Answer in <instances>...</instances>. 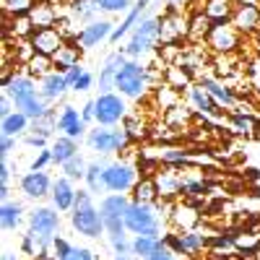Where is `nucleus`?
<instances>
[{"label":"nucleus","instance_id":"obj_27","mask_svg":"<svg viewBox=\"0 0 260 260\" xmlns=\"http://www.w3.org/2000/svg\"><path fill=\"white\" fill-rule=\"evenodd\" d=\"M50 148H52V164H57V167H62L65 161L78 156V141L71 136H57Z\"/></svg>","mask_w":260,"mask_h":260},{"label":"nucleus","instance_id":"obj_34","mask_svg":"<svg viewBox=\"0 0 260 260\" xmlns=\"http://www.w3.org/2000/svg\"><path fill=\"white\" fill-rule=\"evenodd\" d=\"M133 201L138 203H159V190H156V180L154 177H141L133 187Z\"/></svg>","mask_w":260,"mask_h":260},{"label":"nucleus","instance_id":"obj_54","mask_svg":"<svg viewBox=\"0 0 260 260\" xmlns=\"http://www.w3.org/2000/svg\"><path fill=\"white\" fill-rule=\"evenodd\" d=\"M24 143L31 146V148H37V151H39V148H47V138H45V136H34V133H26V136H24Z\"/></svg>","mask_w":260,"mask_h":260},{"label":"nucleus","instance_id":"obj_60","mask_svg":"<svg viewBox=\"0 0 260 260\" xmlns=\"http://www.w3.org/2000/svg\"><path fill=\"white\" fill-rule=\"evenodd\" d=\"M169 6H177V3H185V0H167Z\"/></svg>","mask_w":260,"mask_h":260},{"label":"nucleus","instance_id":"obj_33","mask_svg":"<svg viewBox=\"0 0 260 260\" xmlns=\"http://www.w3.org/2000/svg\"><path fill=\"white\" fill-rule=\"evenodd\" d=\"M107 164L110 161H102V159H94V161H89V169H86V190L89 192H102L104 190V169H107Z\"/></svg>","mask_w":260,"mask_h":260},{"label":"nucleus","instance_id":"obj_61","mask_svg":"<svg viewBox=\"0 0 260 260\" xmlns=\"http://www.w3.org/2000/svg\"><path fill=\"white\" fill-rule=\"evenodd\" d=\"M115 260H130V255H117Z\"/></svg>","mask_w":260,"mask_h":260},{"label":"nucleus","instance_id":"obj_41","mask_svg":"<svg viewBox=\"0 0 260 260\" xmlns=\"http://www.w3.org/2000/svg\"><path fill=\"white\" fill-rule=\"evenodd\" d=\"M229 125L237 130V133H242V136H252V130L257 127L255 117L250 112H232L229 115Z\"/></svg>","mask_w":260,"mask_h":260},{"label":"nucleus","instance_id":"obj_12","mask_svg":"<svg viewBox=\"0 0 260 260\" xmlns=\"http://www.w3.org/2000/svg\"><path fill=\"white\" fill-rule=\"evenodd\" d=\"M112 31H115V24H112V21L96 18V21H91V24H86V26L78 29L76 42H78L83 50H94V47L102 45V42H110Z\"/></svg>","mask_w":260,"mask_h":260},{"label":"nucleus","instance_id":"obj_44","mask_svg":"<svg viewBox=\"0 0 260 260\" xmlns=\"http://www.w3.org/2000/svg\"><path fill=\"white\" fill-rule=\"evenodd\" d=\"M208 192V182L203 177H182V195L185 198H198Z\"/></svg>","mask_w":260,"mask_h":260},{"label":"nucleus","instance_id":"obj_31","mask_svg":"<svg viewBox=\"0 0 260 260\" xmlns=\"http://www.w3.org/2000/svg\"><path fill=\"white\" fill-rule=\"evenodd\" d=\"M234 0H206L203 13L213 21V24H224V21H232L234 16Z\"/></svg>","mask_w":260,"mask_h":260},{"label":"nucleus","instance_id":"obj_22","mask_svg":"<svg viewBox=\"0 0 260 260\" xmlns=\"http://www.w3.org/2000/svg\"><path fill=\"white\" fill-rule=\"evenodd\" d=\"M169 211H172V213H169L172 224H175L177 229H182V232H192L195 226L201 224V213H198V208L190 206V203H175Z\"/></svg>","mask_w":260,"mask_h":260},{"label":"nucleus","instance_id":"obj_24","mask_svg":"<svg viewBox=\"0 0 260 260\" xmlns=\"http://www.w3.org/2000/svg\"><path fill=\"white\" fill-rule=\"evenodd\" d=\"M154 180H156V190H159L161 201H169V198L182 195V175H177V172H172V169L159 172Z\"/></svg>","mask_w":260,"mask_h":260},{"label":"nucleus","instance_id":"obj_23","mask_svg":"<svg viewBox=\"0 0 260 260\" xmlns=\"http://www.w3.org/2000/svg\"><path fill=\"white\" fill-rule=\"evenodd\" d=\"M68 89H71V86H68V81H65V76L60 71H52L50 76L39 78V94H42V99H45L47 104L57 102Z\"/></svg>","mask_w":260,"mask_h":260},{"label":"nucleus","instance_id":"obj_4","mask_svg":"<svg viewBox=\"0 0 260 260\" xmlns=\"http://www.w3.org/2000/svg\"><path fill=\"white\" fill-rule=\"evenodd\" d=\"M161 201L159 203H138L130 201L125 211V229L130 234H146V237H159L161 234Z\"/></svg>","mask_w":260,"mask_h":260},{"label":"nucleus","instance_id":"obj_10","mask_svg":"<svg viewBox=\"0 0 260 260\" xmlns=\"http://www.w3.org/2000/svg\"><path fill=\"white\" fill-rule=\"evenodd\" d=\"M208 240H211V237H206V234L198 232V229L182 232V234H177V232H167V234L161 237L164 247H169L172 252H177V255H187V257L198 255L203 247H208Z\"/></svg>","mask_w":260,"mask_h":260},{"label":"nucleus","instance_id":"obj_53","mask_svg":"<svg viewBox=\"0 0 260 260\" xmlns=\"http://www.w3.org/2000/svg\"><path fill=\"white\" fill-rule=\"evenodd\" d=\"M65 260H96V257H94V252L89 247H73Z\"/></svg>","mask_w":260,"mask_h":260},{"label":"nucleus","instance_id":"obj_21","mask_svg":"<svg viewBox=\"0 0 260 260\" xmlns=\"http://www.w3.org/2000/svg\"><path fill=\"white\" fill-rule=\"evenodd\" d=\"M198 83L203 86V89L216 99V102H219L221 107H224V110H234V107H237V94L229 89V86L226 83H221L219 78H211V76H201L198 78Z\"/></svg>","mask_w":260,"mask_h":260},{"label":"nucleus","instance_id":"obj_1","mask_svg":"<svg viewBox=\"0 0 260 260\" xmlns=\"http://www.w3.org/2000/svg\"><path fill=\"white\" fill-rule=\"evenodd\" d=\"M3 94H8L11 102H13V107H16L18 112H24L29 120H39L42 115H47V110H50V104L42 99V94H39L37 81L29 73H18L16 71V76L11 78V83L3 89Z\"/></svg>","mask_w":260,"mask_h":260},{"label":"nucleus","instance_id":"obj_18","mask_svg":"<svg viewBox=\"0 0 260 260\" xmlns=\"http://www.w3.org/2000/svg\"><path fill=\"white\" fill-rule=\"evenodd\" d=\"M31 45H34V50L39 52V55H55L62 45H65V42H68V39H65L60 31H57V26H50V29H37L31 37Z\"/></svg>","mask_w":260,"mask_h":260},{"label":"nucleus","instance_id":"obj_17","mask_svg":"<svg viewBox=\"0 0 260 260\" xmlns=\"http://www.w3.org/2000/svg\"><path fill=\"white\" fill-rule=\"evenodd\" d=\"M29 229H34V232H39V234L55 237L57 229H60V213H57V208H47V206L34 208V211L29 213Z\"/></svg>","mask_w":260,"mask_h":260},{"label":"nucleus","instance_id":"obj_51","mask_svg":"<svg viewBox=\"0 0 260 260\" xmlns=\"http://www.w3.org/2000/svg\"><path fill=\"white\" fill-rule=\"evenodd\" d=\"M94 81H96V76L86 71V73H83V76H81V78L73 83V89H71V91H81V94H83V91H89L91 86H94Z\"/></svg>","mask_w":260,"mask_h":260},{"label":"nucleus","instance_id":"obj_16","mask_svg":"<svg viewBox=\"0 0 260 260\" xmlns=\"http://www.w3.org/2000/svg\"><path fill=\"white\" fill-rule=\"evenodd\" d=\"M57 130H60L62 136H71L76 141L89 136V125L83 122L81 112L76 110V107H71V104H65L62 110H60V115H57Z\"/></svg>","mask_w":260,"mask_h":260},{"label":"nucleus","instance_id":"obj_6","mask_svg":"<svg viewBox=\"0 0 260 260\" xmlns=\"http://www.w3.org/2000/svg\"><path fill=\"white\" fill-rule=\"evenodd\" d=\"M130 143V136L127 130L115 125V127H104V125H96L89 130V136H86V146L91 151H96L99 156H107V154H120L125 151V146Z\"/></svg>","mask_w":260,"mask_h":260},{"label":"nucleus","instance_id":"obj_38","mask_svg":"<svg viewBox=\"0 0 260 260\" xmlns=\"http://www.w3.org/2000/svg\"><path fill=\"white\" fill-rule=\"evenodd\" d=\"M156 159L164 161V164H169V167H182V164H190L192 154H190V151H182V148L167 146V148H161L159 154H156Z\"/></svg>","mask_w":260,"mask_h":260},{"label":"nucleus","instance_id":"obj_43","mask_svg":"<svg viewBox=\"0 0 260 260\" xmlns=\"http://www.w3.org/2000/svg\"><path fill=\"white\" fill-rule=\"evenodd\" d=\"M167 81L172 89H182V86H192V73H187L180 65H169L167 68Z\"/></svg>","mask_w":260,"mask_h":260},{"label":"nucleus","instance_id":"obj_37","mask_svg":"<svg viewBox=\"0 0 260 260\" xmlns=\"http://www.w3.org/2000/svg\"><path fill=\"white\" fill-rule=\"evenodd\" d=\"M52 130H57V115H55V110H47V115H42L39 120H31L29 133L50 138V136H52Z\"/></svg>","mask_w":260,"mask_h":260},{"label":"nucleus","instance_id":"obj_39","mask_svg":"<svg viewBox=\"0 0 260 260\" xmlns=\"http://www.w3.org/2000/svg\"><path fill=\"white\" fill-rule=\"evenodd\" d=\"M60 169H62V175L68 177V180L81 182V180H86V169H89V161H86V159L78 154V156H73L71 161H65Z\"/></svg>","mask_w":260,"mask_h":260},{"label":"nucleus","instance_id":"obj_14","mask_svg":"<svg viewBox=\"0 0 260 260\" xmlns=\"http://www.w3.org/2000/svg\"><path fill=\"white\" fill-rule=\"evenodd\" d=\"M52 182L55 180H50V175L45 169H29L24 177H21V192L26 195V198H31V201H39V198H45V195H50L52 192Z\"/></svg>","mask_w":260,"mask_h":260},{"label":"nucleus","instance_id":"obj_55","mask_svg":"<svg viewBox=\"0 0 260 260\" xmlns=\"http://www.w3.org/2000/svg\"><path fill=\"white\" fill-rule=\"evenodd\" d=\"M83 73H86V68H81V65H73V68H68L62 76H65V81H68V86L73 89V83H76V81H78Z\"/></svg>","mask_w":260,"mask_h":260},{"label":"nucleus","instance_id":"obj_50","mask_svg":"<svg viewBox=\"0 0 260 260\" xmlns=\"http://www.w3.org/2000/svg\"><path fill=\"white\" fill-rule=\"evenodd\" d=\"M115 255H130V242H127V234H120V237H112L110 240Z\"/></svg>","mask_w":260,"mask_h":260},{"label":"nucleus","instance_id":"obj_13","mask_svg":"<svg viewBox=\"0 0 260 260\" xmlns=\"http://www.w3.org/2000/svg\"><path fill=\"white\" fill-rule=\"evenodd\" d=\"M130 57L120 50V52H110L104 57V62H102V68H99V76H96V81H99V94H112L115 91V78H117V73H120V68L127 62Z\"/></svg>","mask_w":260,"mask_h":260},{"label":"nucleus","instance_id":"obj_25","mask_svg":"<svg viewBox=\"0 0 260 260\" xmlns=\"http://www.w3.org/2000/svg\"><path fill=\"white\" fill-rule=\"evenodd\" d=\"M232 24H234L237 29H240V31H245V34L255 31V29L260 26V8H257V6H252V3H242L240 8L234 11Z\"/></svg>","mask_w":260,"mask_h":260},{"label":"nucleus","instance_id":"obj_59","mask_svg":"<svg viewBox=\"0 0 260 260\" xmlns=\"http://www.w3.org/2000/svg\"><path fill=\"white\" fill-rule=\"evenodd\" d=\"M3 260H18V255H13V252L6 250V252H3Z\"/></svg>","mask_w":260,"mask_h":260},{"label":"nucleus","instance_id":"obj_9","mask_svg":"<svg viewBox=\"0 0 260 260\" xmlns=\"http://www.w3.org/2000/svg\"><path fill=\"white\" fill-rule=\"evenodd\" d=\"M138 182V169L130 161H110L104 169V190L110 192H127Z\"/></svg>","mask_w":260,"mask_h":260},{"label":"nucleus","instance_id":"obj_35","mask_svg":"<svg viewBox=\"0 0 260 260\" xmlns=\"http://www.w3.org/2000/svg\"><path fill=\"white\" fill-rule=\"evenodd\" d=\"M71 13H73V18H78L81 24L86 26V24H91V21H96L99 6H96V0H73Z\"/></svg>","mask_w":260,"mask_h":260},{"label":"nucleus","instance_id":"obj_58","mask_svg":"<svg viewBox=\"0 0 260 260\" xmlns=\"http://www.w3.org/2000/svg\"><path fill=\"white\" fill-rule=\"evenodd\" d=\"M16 141H18V138H11V136H3V141H0V154H3V156H8V154H11V151L16 148Z\"/></svg>","mask_w":260,"mask_h":260},{"label":"nucleus","instance_id":"obj_11","mask_svg":"<svg viewBox=\"0 0 260 260\" xmlns=\"http://www.w3.org/2000/svg\"><path fill=\"white\" fill-rule=\"evenodd\" d=\"M206 42H208V47H211L213 52L229 55V52H234L237 45H240V29H237L232 21H224V24H213L211 31H208V37H206Z\"/></svg>","mask_w":260,"mask_h":260},{"label":"nucleus","instance_id":"obj_19","mask_svg":"<svg viewBox=\"0 0 260 260\" xmlns=\"http://www.w3.org/2000/svg\"><path fill=\"white\" fill-rule=\"evenodd\" d=\"M187 96H190V104L198 110L201 115H208V117H221L224 115V110H221V104L216 102L201 83H192V86H187Z\"/></svg>","mask_w":260,"mask_h":260},{"label":"nucleus","instance_id":"obj_40","mask_svg":"<svg viewBox=\"0 0 260 260\" xmlns=\"http://www.w3.org/2000/svg\"><path fill=\"white\" fill-rule=\"evenodd\" d=\"M34 55H37V50H34V45H31V39H16V47H13V65L26 68Z\"/></svg>","mask_w":260,"mask_h":260},{"label":"nucleus","instance_id":"obj_42","mask_svg":"<svg viewBox=\"0 0 260 260\" xmlns=\"http://www.w3.org/2000/svg\"><path fill=\"white\" fill-rule=\"evenodd\" d=\"M211 26H213V21H211L206 13H195V16L190 18V34H187V37H192V39H203V37H208Z\"/></svg>","mask_w":260,"mask_h":260},{"label":"nucleus","instance_id":"obj_28","mask_svg":"<svg viewBox=\"0 0 260 260\" xmlns=\"http://www.w3.org/2000/svg\"><path fill=\"white\" fill-rule=\"evenodd\" d=\"M164 242L161 237H146V234H138L130 240V255L138 257V260H148L151 255H154L156 250H161Z\"/></svg>","mask_w":260,"mask_h":260},{"label":"nucleus","instance_id":"obj_5","mask_svg":"<svg viewBox=\"0 0 260 260\" xmlns=\"http://www.w3.org/2000/svg\"><path fill=\"white\" fill-rule=\"evenodd\" d=\"M151 83V76H148V68L141 62V60H127L117 78H115V91L122 94L125 99H141Z\"/></svg>","mask_w":260,"mask_h":260},{"label":"nucleus","instance_id":"obj_3","mask_svg":"<svg viewBox=\"0 0 260 260\" xmlns=\"http://www.w3.org/2000/svg\"><path fill=\"white\" fill-rule=\"evenodd\" d=\"M159 26H161V18L146 13V16L138 21V26L130 31V37H127V42H125L122 52H125L130 60H141V57L151 55V52H154V50L161 45Z\"/></svg>","mask_w":260,"mask_h":260},{"label":"nucleus","instance_id":"obj_7","mask_svg":"<svg viewBox=\"0 0 260 260\" xmlns=\"http://www.w3.org/2000/svg\"><path fill=\"white\" fill-rule=\"evenodd\" d=\"M130 201L125 198V192H110L104 195L102 203H99V213H102V221H104V232L107 237H120L125 234V211H127Z\"/></svg>","mask_w":260,"mask_h":260},{"label":"nucleus","instance_id":"obj_49","mask_svg":"<svg viewBox=\"0 0 260 260\" xmlns=\"http://www.w3.org/2000/svg\"><path fill=\"white\" fill-rule=\"evenodd\" d=\"M47 164H52V148H39L31 161V169H45Z\"/></svg>","mask_w":260,"mask_h":260},{"label":"nucleus","instance_id":"obj_56","mask_svg":"<svg viewBox=\"0 0 260 260\" xmlns=\"http://www.w3.org/2000/svg\"><path fill=\"white\" fill-rule=\"evenodd\" d=\"M11 112H16V107H13L11 96H8V94H3V96H0V120H3V117H8Z\"/></svg>","mask_w":260,"mask_h":260},{"label":"nucleus","instance_id":"obj_48","mask_svg":"<svg viewBox=\"0 0 260 260\" xmlns=\"http://www.w3.org/2000/svg\"><path fill=\"white\" fill-rule=\"evenodd\" d=\"M122 127L127 130V136H130V141H138V138H143V136H146V130H143V122H138L136 117H125Z\"/></svg>","mask_w":260,"mask_h":260},{"label":"nucleus","instance_id":"obj_52","mask_svg":"<svg viewBox=\"0 0 260 260\" xmlns=\"http://www.w3.org/2000/svg\"><path fill=\"white\" fill-rule=\"evenodd\" d=\"M81 117H83V122L86 125H91V122H96V99H89L83 107H81Z\"/></svg>","mask_w":260,"mask_h":260},{"label":"nucleus","instance_id":"obj_26","mask_svg":"<svg viewBox=\"0 0 260 260\" xmlns=\"http://www.w3.org/2000/svg\"><path fill=\"white\" fill-rule=\"evenodd\" d=\"M29 127H31V120L24 115V112H11L8 117L0 120V136H11V138H21V136H26L29 133Z\"/></svg>","mask_w":260,"mask_h":260},{"label":"nucleus","instance_id":"obj_46","mask_svg":"<svg viewBox=\"0 0 260 260\" xmlns=\"http://www.w3.org/2000/svg\"><path fill=\"white\" fill-rule=\"evenodd\" d=\"M37 0H3V11L11 16H29Z\"/></svg>","mask_w":260,"mask_h":260},{"label":"nucleus","instance_id":"obj_30","mask_svg":"<svg viewBox=\"0 0 260 260\" xmlns=\"http://www.w3.org/2000/svg\"><path fill=\"white\" fill-rule=\"evenodd\" d=\"M81 52H83V47H76V45H71V42H65V45L52 55L55 71L65 73L68 68H73V65H81Z\"/></svg>","mask_w":260,"mask_h":260},{"label":"nucleus","instance_id":"obj_15","mask_svg":"<svg viewBox=\"0 0 260 260\" xmlns=\"http://www.w3.org/2000/svg\"><path fill=\"white\" fill-rule=\"evenodd\" d=\"M190 34V21L175 11H169L161 16V26H159V37H161V45H177L182 37Z\"/></svg>","mask_w":260,"mask_h":260},{"label":"nucleus","instance_id":"obj_57","mask_svg":"<svg viewBox=\"0 0 260 260\" xmlns=\"http://www.w3.org/2000/svg\"><path fill=\"white\" fill-rule=\"evenodd\" d=\"M148 260H180V257H177V252H172L169 247H161V250H156L154 255H151Z\"/></svg>","mask_w":260,"mask_h":260},{"label":"nucleus","instance_id":"obj_20","mask_svg":"<svg viewBox=\"0 0 260 260\" xmlns=\"http://www.w3.org/2000/svg\"><path fill=\"white\" fill-rule=\"evenodd\" d=\"M76 187H73V180H68V177H57L55 182H52V206L57 208V211H73V206H76Z\"/></svg>","mask_w":260,"mask_h":260},{"label":"nucleus","instance_id":"obj_45","mask_svg":"<svg viewBox=\"0 0 260 260\" xmlns=\"http://www.w3.org/2000/svg\"><path fill=\"white\" fill-rule=\"evenodd\" d=\"M96 6L104 13H127L136 6V0H96Z\"/></svg>","mask_w":260,"mask_h":260},{"label":"nucleus","instance_id":"obj_62","mask_svg":"<svg viewBox=\"0 0 260 260\" xmlns=\"http://www.w3.org/2000/svg\"><path fill=\"white\" fill-rule=\"evenodd\" d=\"M216 260H221V257H216Z\"/></svg>","mask_w":260,"mask_h":260},{"label":"nucleus","instance_id":"obj_2","mask_svg":"<svg viewBox=\"0 0 260 260\" xmlns=\"http://www.w3.org/2000/svg\"><path fill=\"white\" fill-rule=\"evenodd\" d=\"M71 226L81 237H89V240H99L102 234H107L102 213L94 206V192H89V190H78L76 192V206L71 211Z\"/></svg>","mask_w":260,"mask_h":260},{"label":"nucleus","instance_id":"obj_32","mask_svg":"<svg viewBox=\"0 0 260 260\" xmlns=\"http://www.w3.org/2000/svg\"><path fill=\"white\" fill-rule=\"evenodd\" d=\"M29 18H31V24L34 29H50L57 24V11L45 3V0H39V3H34V8L29 11Z\"/></svg>","mask_w":260,"mask_h":260},{"label":"nucleus","instance_id":"obj_36","mask_svg":"<svg viewBox=\"0 0 260 260\" xmlns=\"http://www.w3.org/2000/svg\"><path fill=\"white\" fill-rule=\"evenodd\" d=\"M55 71V60L50 57V55H34L31 57V62L26 65V73L31 76V78H45V76H50Z\"/></svg>","mask_w":260,"mask_h":260},{"label":"nucleus","instance_id":"obj_47","mask_svg":"<svg viewBox=\"0 0 260 260\" xmlns=\"http://www.w3.org/2000/svg\"><path fill=\"white\" fill-rule=\"evenodd\" d=\"M71 250H73V245L65 237H55L52 240V260H65Z\"/></svg>","mask_w":260,"mask_h":260},{"label":"nucleus","instance_id":"obj_8","mask_svg":"<svg viewBox=\"0 0 260 260\" xmlns=\"http://www.w3.org/2000/svg\"><path fill=\"white\" fill-rule=\"evenodd\" d=\"M125 117H127V104H125L122 94L112 91V94L96 96V125L115 127V125L125 122Z\"/></svg>","mask_w":260,"mask_h":260},{"label":"nucleus","instance_id":"obj_29","mask_svg":"<svg viewBox=\"0 0 260 260\" xmlns=\"http://www.w3.org/2000/svg\"><path fill=\"white\" fill-rule=\"evenodd\" d=\"M0 224H3L6 232H16L21 224H24V203L21 201H3V208H0Z\"/></svg>","mask_w":260,"mask_h":260}]
</instances>
